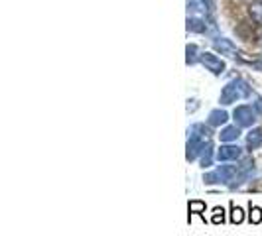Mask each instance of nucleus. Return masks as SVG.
<instances>
[{
	"label": "nucleus",
	"instance_id": "obj_7",
	"mask_svg": "<svg viewBox=\"0 0 262 236\" xmlns=\"http://www.w3.org/2000/svg\"><path fill=\"white\" fill-rule=\"evenodd\" d=\"M241 136V130H238V126H227L221 134H219V138H221V142H233Z\"/></svg>",
	"mask_w": 262,
	"mask_h": 236
},
{
	"label": "nucleus",
	"instance_id": "obj_6",
	"mask_svg": "<svg viewBox=\"0 0 262 236\" xmlns=\"http://www.w3.org/2000/svg\"><path fill=\"white\" fill-rule=\"evenodd\" d=\"M260 144H262V128H254V130H250L249 136H247V148L252 152V150L260 148Z\"/></svg>",
	"mask_w": 262,
	"mask_h": 236
},
{
	"label": "nucleus",
	"instance_id": "obj_8",
	"mask_svg": "<svg viewBox=\"0 0 262 236\" xmlns=\"http://www.w3.org/2000/svg\"><path fill=\"white\" fill-rule=\"evenodd\" d=\"M187 32L203 34V32H207V26H205V22L199 20V18H187Z\"/></svg>",
	"mask_w": 262,
	"mask_h": 236
},
{
	"label": "nucleus",
	"instance_id": "obj_16",
	"mask_svg": "<svg viewBox=\"0 0 262 236\" xmlns=\"http://www.w3.org/2000/svg\"><path fill=\"white\" fill-rule=\"evenodd\" d=\"M243 219H245V215H243V209L241 207H235L233 203H231V223H243Z\"/></svg>",
	"mask_w": 262,
	"mask_h": 236
},
{
	"label": "nucleus",
	"instance_id": "obj_2",
	"mask_svg": "<svg viewBox=\"0 0 262 236\" xmlns=\"http://www.w3.org/2000/svg\"><path fill=\"white\" fill-rule=\"evenodd\" d=\"M241 97H250V89L249 85L241 79L236 81H231L229 85H225L223 92H221V105H231V103H236Z\"/></svg>",
	"mask_w": 262,
	"mask_h": 236
},
{
	"label": "nucleus",
	"instance_id": "obj_18",
	"mask_svg": "<svg viewBox=\"0 0 262 236\" xmlns=\"http://www.w3.org/2000/svg\"><path fill=\"white\" fill-rule=\"evenodd\" d=\"M201 2H203L205 10L209 12V18H211V22H213V16H215V0H201Z\"/></svg>",
	"mask_w": 262,
	"mask_h": 236
},
{
	"label": "nucleus",
	"instance_id": "obj_4",
	"mask_svg": "<svg viewBox=\"0 0 262 236\" xmlns=\"http://www.w3.org/2000/svg\"><path fill=\"white\" fill-rule=\"evenodd\" d=\"M199 61L207 67L211 73H215V75H221V73L225 71V63L217 57V55H213V53H201Z\"/></svg>",
	"mask_w": 262,
	"mask_h": 236
},
{
	"label": "nucleus",
	"instance_id": "obj_5",
	"mask_svg": "<svg viewBox=\"0 0 262 236\" xmlns=\"http://www.w3.org/2000/svg\"><path fill=\"white\" fill-rule=\"evenodd\" d=\"M241 148L238 146H233V144H227V146H221L219 148V152H217V159L219 161H231V159H238L241 157Z\"/></svg>",
	"mask_w": 262,
	"mask_h": 236
},
{
	"label": "nucleus",
	"instance_id": "obj_19",
	"mask_svg": "<svg viewBox=\"0 0 262 236\" xmlns=\"http://www.w3.org/2000/svg\"><path fill=\"white\" fill-rule=\"evenodd\" d=\"M197 106H199V105H197V101H195V99H191V101H187V112H193V110H195Z\"/></svg>",
	"mask_w": 262,
	"mask_h": 236
},
{
	"label": "nucleus",
	"instance_id": "obj_15",
	"mask_svg": "<svg viewBox=\"0 0 262 236\" xmlns=\"http://www.w3.org/2000/svg\"><path fill=\"white\" fill-rule=\"evenodd\" d=\"M187 209H189V215H191V213L203 215V213H205V203H203V201H189Z\"/></svg>",
	"mask_w": 262,
	"mask_h": 236
},
{
	"label": "nucleus",
	"instance_id": "obj_14",
	"mask_svg": "<svg viewBox=\"0 0 262 236\" xmlns=\"http://www.w3.org/2000/svg\"><path fill=\"white\" fill-rule=\"evenodd\" d=\"M249 221L252 224H258L262 221V209L260 207H254L252 203H250V215H249Z\"/></svg>",
	"mask_w": 262,
	"mask_h": 236
},
{
	"label": "nucleus",
	"instance_id": "obj_10",
	"mask_svg": "<svg viewBox=\"0 0 262 236\" xmlns=\"http://www.w3.org/2000/svg\"><path fill=\"white\" fill-rule=\"evenodd\" d=\"M229 120V114L225 110H213L209 114V124L211 126H221Z\"/></svg>",
	"mask_w": 262,
	"mask_h": 236
},
{
	"label": "nucleus",
	"instance_id": "obj_13",
	"mask_svg": "<svg viewBox=\"0 0 262 236\" xmlns=\"http://www.w3.org/2000/svg\"><path fill=\"white\" fill-rule=\"evenodd\" d=\"M250 16L256 24H262V2H256L250 6Z\"/></svg>",
	"mask_w": 262,
	"mask_h": 236
},
{
	"label": "nucleus",
	"instance_id": "obj_9",
	"mask_svg": "<svg viewBox=\"0 0 262 236\" xmlns=\"http://www.w3.org/2000/svg\"><path fill=\"white\" fill-rule=\"evenodd\" d=\"M215 48L219 50V52H225V53H231L233 57H236L235 53H236V48L229 41V39H225V38H219V39H215Z\"/></svg>",
	"mask_w": 262,
	"mask_h": 236
},
{
	"label": "nucleus",
	"instance_id": "obj_17",
	"mask_svg": "<svg viewBox=\"0 0 262 236\" xmlns=\"http://www.w3.org/2000/svg\"><path fill=\"white\" fill-rule=\"evenodd\" d=\"M211 221L215 224H223L225 223V210L221 207H217V209H213V217H211Z\"/></svg>",
	"mask_w": 262,
	"mask_h": 236
},
{
	"label": "nucleus",
	"instance_id": "obj_3",
	"mask_svg": "<svg viewBox=\"0 0 262 236\" xmlns=\"http://www.w3.org/2000/svg\"><path fill=\"white\" fill-rule=\"evenodd\" d=\"M233 116H235V122L238 126H252L254 120H256V110H254V106L250 105L236 106Z\"/></svg>",
	"mask_w": 262,
	"mask_h": 236
},
{
	"label": "nucleus",
	"instance_id": "obj_11",
	"mask_svg": "<svg viewBox=\"0 0 262 236\" xmlns=\"http://www.w3.org/2000/svg\"><path fill=\"white\" fill-rule=\"evenodd\" d=\"M211 154H213V146H211V142L203 150H201V166L203 168H209L211 166Z\"/></svg>",
	"mask_w": 262,
	"mask_h": 236
},
{
	"label": "nucleus",
	"instance_id": "obj_1",
	"mask_svg": "<svg viewBox=\"0 0 262 236\" xmlns=\"http://www.w3.org/2000/svg\"><path fill=\"white\" fill-rule=\"evenodd\" d=\"M243 170V166H221V168H217L215 171H211L207 173L205 177H203V181L207 185H213V183H233L236 179V175L241 173Z\"/></svg>",
	"mask_w": 262,
	"mask_h": 236
},
{
	"label": "nucleus",
	"instance_id": "obj_12",
	"mask_svg": "<svg viewBox=\"0 0 262 236\" xmlns=\"http://www.w3.org/2000/svg\"><path fill=\"white\" fill-rule=\"evenodd\" d=\"M185 53H187V57H185L187 65H193V63L197 61V45L195 43H189V45L185 48Z\"/></svg>",
	"mask_w": 262,
	"mask_h": 236
}]
</instances>
